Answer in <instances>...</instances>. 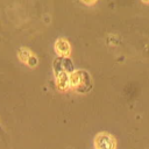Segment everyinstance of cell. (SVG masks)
Here are the masks:
<instances>
[{"instance_id": "1", "label": "cell", "mask_w": 149, "mask_h": 149, "mask_svg": "<svg viewBox=\"0 0 149 149\" xmlns=\"http://www.w3.org/2000/svg\"><path fill=\"white\" fill-rule=\"evenodd\" d=\"M97 149H115V141L109 134H99L95 137Z\"/></svg>"}]
</instances>
